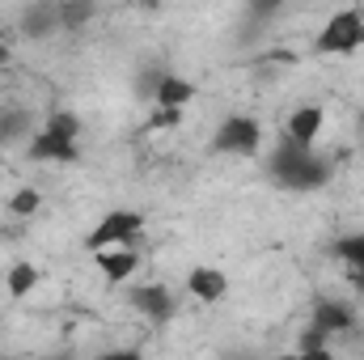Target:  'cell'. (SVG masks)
Returning a JSON list of instances; mask_svg holds the SVG:
<instances>
[{"instance_id": "obj_4", "label": "cell", "mask_w": 364, "mask_h": 360, "mask_svg": "<svg viewBox=\"0 0 364 360\" xmlns=\"http://www.w3.org/2000/svg\"><path fill=\"white\" fill-rule=\"evenodd\" d=\"M140 229H144V216H140V212H132V208H119V212H106V216L97 221V229L85 238V246H90V250L123 246V242L140 238Z\"/></svg>"}, {"instance_id": "obj_7", "label": "cell", "mask_w": 364, "mask_h": 360, "mask_svg": "<svg viewBox=\"0 0 364 360\" xmlns=\"http://www.w3.org/2000/svg\"><path fill=\"white\" fill-rule=\"evenodd\" d=\"M60 30H64L60 0H34V4H26V13H21V34L26 38H51Z\"/></svg>"}, {"instance_id": "obj_3", "label": "cell", "mask_w": 364, "mask_h": 360, "mask_svg": "<svg viewBox=\"0 0 364 360\" xmlns=\"http://www.w3.org/2000/svg\"><path fill=\"white\" fill-rule=\"evenodd\" d=\"M322 55H352L356 47H364V13L360 9H339L326 26H322V34H318V43H314Z\"/></svg>"}, {"instance_id": "obj_22", "label": "cell", "mask_w": 364, "mask_h": 360, "mask_svg": "<svg viewBox=\"0 0 364 360\" xmlns=\"http://www.w3.org/2000/svg\"><path fill=\"white\" fill-rule=\"evenodd\" d=\"M140 4H149V9H157V0H140Z\"/></svg>"}, {"instance_id": "obj_11", "label": "cell", "mask_w": 364, "mask_h": 360, "mask_svg": "<svg viewBox=\"0 0 364 360\" xmlns=\"http://www.w3.org/2000/svg\"><path fill=\"white\" fill-rule=\"evenodd\" d=\"M335 259L343 263L348 280H352V288L364 292V233H348V238H339V242H335Z\"/></svg>"}, {"instance_id": "obj_14", "label": "cell", "mask_w": 364, "mask_h": 360, "mask_svg": "<svg viewBox=\"0 0 364 360\" xmlns=\"http://www.w3.org/2000/svg\"><path fill=\"white\" fill-rule=\"evenodd\" d=\"M30 132V115L21 110V106H9V110H0V149H9L13 140H21Z\"/></svg>"}, {"instance_id": "obj_5", "label": "cell", "mask_w": 364, "mask_h": 360, "mask_svg": "<svg viewBox=\"0 0 364 360\" xmlns=\"http://www.w3.org/2000/svg\"><path fill=\"white\" fill-rule=\"evenodd\" d=\"M259 144H263V127H259V119H246V115H229L212 140L216 153H242V157L259 153Z\"/></svg>"}, {"instance_id": "obj_18", "label": "cell", "mask_w": 364, "mask_h": 360, "mask_svg": "<svg viewBox=\"0 0 364 360\" xmlns=\"http://www.w3.org/2000/svg\"><path fill=\"white\" fill-rule=\"evenodd\" d=\"M326 344H331V335H326L322 327H314V322H309V331L301 335L296 352H305V356H322V352H326Z\"/></svg>"}, {"instance_id": "obj_24", "label": "cell", "mask_w": 364, "mask_h": 360, "mask_svg": "<svg viewBox=\"0 0 364 360\" xmlns=\"http://www.w3.org/2000/svg\"><path fill=\"white\" fill-rule=\"evenodd\" d=\"M279 4H284V0H279Z\"/></svg>"}, {"instance_id": "obj_13", "label": "cell", "mask_w": 364, "mask_h": 360, "mask_svg": "<svg viewBox=\"0 0 364 360\" xmlns=\"http://www.w3.org/2000/svg\"><path fill=\"white\" fill-rule=\"evenodd\" d=\"M153 97H157V106H186V102L195 97V85H191L186 77H161Z\"/></svg>"}, {"instance_id": "obj_16", "label": "cell", "mask_w": 364, "mask_h": 360, "mask_svg": "<svg viewBox=\"0 0 364 360\" xmlns=\"http://www.w3.org/2000/svg\"><path fill=\"white\" fill-rule=\"evenodd\" d=\"M34 284H38V268L34 263H13V271H9V292L13 297H26Z\"/></svg>"}, {"instance_id": "obj_1", "label": "cell", "mask_w": 364, "mask_h": 360, "mask_svg": "<svg viewBox=\"0 0 364 360\" xmlns=\"http://www.w3.org/2000/svg\"><path fill=\"white\" fill-rule=\"evenodd\" d=\"M272 179L284 186V191H318L322 182L331 179L326 162L318 153H309L305 144L296 140H284L272 153Z\"/></svg>"}, {"instance_id": "obj_10", "label": "cell", "mask_w": 364, "mask_h": 360, "mask_svg": "<svg viewBox=\"0 0 364 360\" xmlns=\"http://www.w3.org/2000/svg\"><path fill=\"white\" fill-rule=\"evenodd\" d=\"M314 327H322L326 335H343V331H352V327H356L352 305H348V301H335V297H322V301L314 305Z\"/></svg>"}, {"instance_id": "obj_17", "label": "cell", "mask_w": 364, "mask_h": 360, "mask_svg": "<svg viewBox=\"0 0 364 360\" xmlns=\"http://www.w3.org/2000/svg\"><path fill=\"white\" fill-rule=\"evenodd\" d=\"M38 203H43V195H38L34 186H21V191H13V199H9V212H13V216H34Z\"/></svg>"}, {"instance_id": "obj_6", "label": "cell", "mask_w": 364, "mask_h": 360, "mask_svg": "<svg viewBox=\"0 0 364 360\" xmlns=\"http://www.w3.org/2000/svg\"><path fill=\"white\" fill-rule=\"evenodd\" d=\"M132 309L144 314L149 322H170L174 318V292L166 284H140V288H132Z\"/></svg>"}, {"instance_id": "obj_19", "label": "cell", "mask_w": 364, "mask_h": 360, "mask_svg": "<svg viewBox=\"0 0 364 360\" xmlns=\"http://www.w3.org/2000/svg\"><path fill=\"white\" fill-rule=\"evenodd\" d=\"M182 123V106H157L153 115H149V127H157V132H170V127H178Z\"/></svg>"}, {"instance_id": "obj_8", "label": "cell", "mask_w": 364, "mask_h": 360, "mask_svg": "<svg viewBox=\"0 0 364 360\" xmlns=\"http://www.w3.org/2000/svg\"><path fill=\"white\" fill-rule=\"evenodd\" d=\"M322 123H326L322 106H296V110L288 115V123H284V136L309 149V144H314V140L322 136Z\"/></svg>"}, {"instance_id": "obj_9", "label": "cell", "mask_w": 364, "mask_h": 360, "mask_svg": "<svg viewBox=\"0 0 364 360\" xmlns=\"http://www.w3.org/2000/svg\"><path fill=\"white\" fill-rule=\"evenodd\" d=\"M93 263H97V271L110 284H119V280H127L132 271L140 268V255L127 250V246H106V250H93Z\"/></svg>"}, {"instance_id": "obj_21", "label": "cell", "mask_w": 364, "mask_h": 360, "mask_svg": "<svg viewBox=\"0 0 364 360\" xmlns=\"http://www.w3.org/2000/svg\"><path fill=\"white\" fill-rule=\"evenodd\" d=\"M9 60H13V51H9V47H4V43H0V68H4V64H9Z\"/></svg>"}, {"instance_id": "obj_20", "label": "cell", "mask_w": 364, "mask_h": 360, "mask_svg": "<svg viewBox=\"0 0 364 360\" xmlns=\"http://www.w3.org/2000/svg\"><path fill=\"white\" fill-rule=\"evenodd\" d=\"M250 4H255L259 13H272V9H275V4H279V0H250Z\"/></svg>"}, {"instance_id": "obj_12", "label": "cell", "mask_w": 364, "mask_h": 360, "mask_svg": "<svg viewBox=\"0 0 364 360\" xmlns=\"http://www.w3.org/2000/svg\"><path fill=\"white\" fill-rule=\"evenodd\" d=\"M186 292H195L199 301H220L229 292V275L216 268H195L186 275Z\"/></svg>"}, {"instance_id": "obj_15", "label": "cell", "mask_w": 364, "mask_h": 360, "mask_svg": "<svg viewBox=\"0 0 364 360\" xmlns=\"http://www.w3.org/2000/svg\"><path fill=\"white\" fill-rule=\"evenodd\" d=\"M93 0H60V21H64V30H85L93 21Z\"/></svg>"}, {"instance_id": "obj_2", "label": "cell", "mask_w": 364, "mask_h": 360, "mask_svg": "<svg viewBox=\"0 0 364 360\" xmlns=\"http://www.w3.org/2000/svg\"><path fill=\"white\" fill-rule=\"evenodd\" d=\"M81 119L73 115V110H60V115H51L47 119V127L30 140V149H26V157L30 162H81Z\"/></svg>"}, {"instance_id": "obj_23", "label": "cell", "mask_w": 364, "mask_h": 360, "mask_svg": "<svg viewBox=\"0 0 364 360\" xmlns=\"http://www.w3.org/2000/svg\"><path fill=\"white\" fill-rule=\"evenodd\" d=\"M360 136H364V115H360Z\"/></svg>"}]
</instances>
